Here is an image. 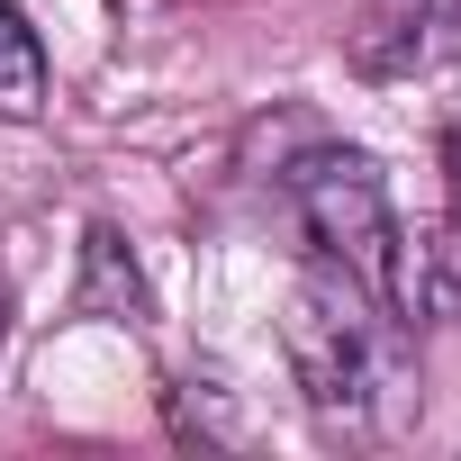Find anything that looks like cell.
Returning a JSON list of instances; mask_svg holds the SVG:
<instances>
[{
    "instance_id": "cell-1",
    "label": "cell",
    "mask_w": 461,
    "mask_h": 461,
    "mask_svg": "<svg viewBox=\"0 0 461 461\" xmlns=\"http://www.w3.org/2000/svg\"><path fill=\"white\" fill-rule=\"evenodd\" d=\"M281 344H290V380H299V398L317 407L326 434L371 443V434H398L416 416L407 353H398V335H389V317H380V299L362 281H344V272L317 263L290 290Z\"/></svg>"
},
{
    "instance_id": "cell-2",
    "label": "cell",
    "mask_w": 461,
    "mask_h": 461,
    "mask_svg": "<svg viewBox=\"0 0 461 461\" xmlns=\"http://www.w3.org/2000/svg\"><path fill=\"white\" fill-rule=\"evenodd\" d=\"M290 208H299V236L317 245L326 272L362 281L380 308H398V281H407V226L389 208V181L371 154L353 145H317L290 163Z\"/></svg>"
},
{
    "instance_id": "cell-3",
    "label": "cell",
    "mask_w": 461,
    "mask_h": 461,
    "mask_svg": "<svg viewBox=\"0 0 461 461\" xmlns=\"http://www.w3.org/2000/svg\"><path fill=\"white\" fill-rule=\"evenodd\" d=\"M46 109V46L37 28L0 0V118H37Z\"/></svg>"
},
{
    "instance_id": "cell-4",
    "label": "cell",
    "mask_w": 461,
    "mask_h": 461,
    "mask_svg": "<svg viewBox=\"0 0 461 461\" xmlns=\"http://www.w3.org/2000/svg\"><path fill=\"white\" fill-rule=\"evenodd\" d=\"M82 263H91V272H82V299H73L82 317H109V308H118V317H145V290H136V263H127V245L109 236V226H91V245H82Z\"/></svg>"
},
{
    "instance_id": "cell-5",
    "label": "cell",
    "mask_w": 461,
    "mask_h": 461,
    "mask_svg": "<svg viewBox=\"0 0 461 461\" xmlns=\"http://www.w3.org/2000/svg\"><path fill=\"white\" fill-rule=\"evenodd\" d=\"M443 208H452V245H461V127H443Z\"/></svg>"
}]
</instances>
